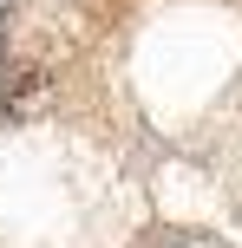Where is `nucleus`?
<instances>
[{
  "mask_svg": "<svg viewBox=\"0 0 242 248\" xmlns=\"http://www.w3.org/2000/svg\"><path fill=\"white\" fill-rule=\"evenodd\" d=\"M0 13H7V0H0Z\"/></svg>",
  "mask_w": 242,
  "mask_h": 248,
  "instance_id": "1",
  "label": "nucleus"
}]
</instances>
